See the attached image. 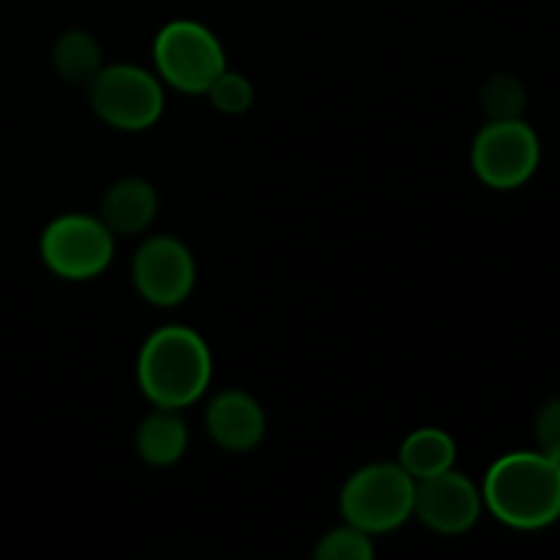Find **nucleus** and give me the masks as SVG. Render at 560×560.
<instances>
[{"instance_id":"obj_1","label":"nucleus","mask_w":560,"mask_h":560,"mask_svg":"<svg viewBox=\"0 0 560 560\" xmlns=\"http://www.w3.org/2000/svg\"><path fill=\"white\" fill-rule=\"evenodd\" d=\"M211 377V348L189 326L156 328L137 355V386L153 408H191L206 397Z\"/></svg>"},{"instance_id":"obj_2","label":"nucleus","mask_w":560,"mask_h":560,"mask_svg":"<svg viewBox=\"0 0 560 560\" xmlns=\"http://www.w3.org/2000/svg\"><path fill=\"white\" fill-rule=\"evenodd\" d=\"M481 498L509 528H547L560 517V465L541 452L506 454L487 470Z\"/></svg>"},{"instance_id":"obj_3","label":"nucleus","mask_w":560,"mask_h":560,"mask_svg":"<svg viewBox=\"0 0 560 560\" xmlns=\"http://www.w3.org/2000/svg\"><path fill=\"white\" fill-rule=\"evenodd\" d=\"M416 479L399 463H370L350 474L339 492L345 523L370 536L392 534L413 517Z\"/></svg>"},{"instance_id":"obj_4","label":"nucleus","mask_w":560,"mask_h":560,"mask_svg":"<svg viewBox=\"0 0 560 560\" xmlns=\"http://www.w3.org/2000/svg\"><path fill=\"white\" fill-rule=\"evenodd\" d=\"M224 69L222 42L202 22L173 20L153 38V71L164 88L200 96Z\"/></svg>"},{"instance_id":"obj_5","label":"nucleus","mask_w":560,"mask_h":560,"mask_svg":"<svg viewBox=\"0 0 560 560\" xmlns=\"http://www.w3.org/2000/svg\"><path fill=\"white\" fill-rule=\"evenodd\" d=\"M85 91L96 118L109 129L135 135L164 115V82L137 63H104Z\"/></svg>"},{"instance_id":"obj_6","label":"nucleus","mask_w":560,"mask_h":560,"mask_svg":"<svg viewBox=\"0 0 560 560\" xmlns=\"http://www.w3.org/2000/svg\"><path fill=\"white\" fill-rule=\"evenodd\" d=\"M38 255L55 277L91 282L102 277L115 257V233L91 213H60L44 228Z\"/></svg>"},{"instance_id":"obj_7","label":"nucleus","mask_w":560,"mask_h":560,"mask_svg":"<svg viewBox=\"0 0 560 560\" xmlns=\"http://www.w3.org/2000/svg\"><path fill=\"white\" fill-rule=\"evenodd\" d=\"M541 145L523 118L487 120L470 145V167L476 178L498 191L520 189L539 167Z\"/></svg>"},{"instance_id":"obj_8","label":"nucleus","mask_w":560,"mask_h":560,"mask_svg":"<svg viewBox=\"0 0 560 560\" xmlns=\"http://www.w3.org/2000/svg\"><path fill=\"white\" fill-rule=\"evenodd\" d=\"M131 282L145 304L159 310L180 306L197 284V262L189 246L175 235H151L131 260Z\"/></svg>"},{"instance_id":"obj_9","label":"nucleus","mask_w":560,"mask_h":560,"mask_svg":"<svg viewBox=\"0 0 560 560\" xmlns=\"http://www.w3.org/2000/svg\"><path fill=\"white\" fill-rule=\"evenodd\" d=\"M481 490L459 470H443L432 479L416 481L413 517L441 536L468 534L481 517Z\"/></svg>"},{"instance_id":"obj_10","label":"nucleus","mask_w":560,"mask_h":560,"mask_svg":"<svg viewBox=\"0 0 560 560\" xmlns=\"http://www.w3.org/2000/svg\"><path fill=\"white\" fill-rule=\"evenodd\" d=\"M268 419L262 405L241 388L219 392L206 408V432L219 448L233 454H246L257 448L266 438Z\"/></svg>"},{"instance_id":"obj_11","label":"nucleus","mask_w":560,"mask_h":560,"mask_svg":"<svg viewBox=\"0 0 560 560\" xmlns=\"http://www.w3.org/2000/svg\"><path fill=\"white\" fill-rule=\"evenodd\" d=\"M159 213L156 186L140 175H124L104 189L98 217L118 235H140L153 224Z\"/></svg>"},{"instance_id":"obj_12","label":"nucleus","mask_w":560,"mask_h":560,"mask_svg":"<svg viewBox=\"0 0 560 560\" xmlns=\"http://www.w3.org/2000/svg\"><path fill=\"white\" fill-rule=\"evenodd\" d=\"M135 448L137 457L151 468H170L180 463L189 448V427L180 410L153 408L137 427Z\"/></svg>"},{"instance_id":"obj_13","label":"nucleus","mask_w":560,"mask_h":560,"mask_svg":"<svg viewBox=\"0 0 560 560\" xmlns=\"http://www.w3.org/2000/svg\"><path fill=\"white\" fill-rule=\"evenodd\" d=\"M399 465L413 476L416 481L432 479V476L452 470L457 463V443L441 427H421L410 432L399 446Z\"/></svg>"},{"instance_id":"obj_14","label":"nucleus","mask_w":560,"mask_h":560,"mask_svg":"<svg viewBox=\"0 0 560 560\" xmlns=\"http://www.w3.org/2000/svg\"><path fill=\"white\" fill-rule=\"evenodd\" d=\"M104 49L91 31L71 27L60 33L52 44V69L69 85L88 88V82L102 71Z\"/></svg>"},{"instance_id":"obj_15","label":"nucleus","mask_w":560,"mask_h":560,"mask_svg":"<svg viewBox=\"0 0 560 560\" xmlns=\"http://www.w3.org/2000/svg\"><path fill=\"white\" fill-rule=\"evenodd\" d=\"M525 98L528 96H525L523 80L509 74V71H498V74L487 77L479 91L481 113L487 115V120L523 118Z\"/></svg>"},{"instance_id":"obj_16","label":"nucleus","mask_w":560,"mask_h":560,"mask_svg":"<svg viewBox=\"0 0 560 560\" xmlns=\"http://www.w3.org/2000/svg\"><path fill=\"white\" fill-rule=\"evenodd\" d=\"M317 560H372L375 558V545L366 530L345 523L331 528L317 539L315 547Z\"/></svg>"},{"instance_id":"obj_17","label":"nucleus","mask_w":560,"mask_h":560,"mask_svg":"<svg viewBox=\"0 0 560 560\" xmlns=\"http://www.w3.org/2000/svg\"><path fill=\"white\" fill-rule=\"evenodd\" d=\"M206 96L211 98V104L222 115H244L246 109H252V104H255V85H252L249 77L241 74V71L224 69L222 74L211 82Z\"/></svg>"},{"instance_id":"obj_18","label":"nucleus","mask_w":560,"mask_h":560,"mask_svg":"<svg viewBox=\"0 0 560 560\" xmlns=\"http://www.w3.org/2000/svg\"><path fill=\"white\" fill-rule=\"evenodd\" d=\"M536 443L541 454L560 465V397L547 399L536 413Z\"/></svg>"}]
</instances>
